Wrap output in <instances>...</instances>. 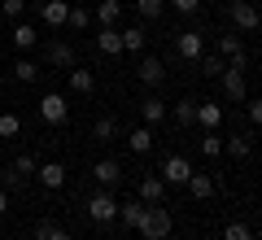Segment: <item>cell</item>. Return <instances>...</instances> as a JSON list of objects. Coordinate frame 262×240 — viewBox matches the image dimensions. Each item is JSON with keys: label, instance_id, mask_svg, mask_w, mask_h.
<instances>
[{"label": "cell", "instance_id": "obj_1", "mask_svg": "<svg viewBox=\"0 0 262 240\" xmlns=\"http://www.w3.org/2000/svg\"><path fill=\"white\" fill-rule=\"evenodd\" d=\"M136 231H140L144 240H166L170 231H175V214L162 210V205H149V210H144V223Z\"/></svg>", "mask_w": 262, "mask_h": 240}, {"label": "cell", "instance_id": "obj_2", "mask_svg": "<svg viewBox=\"0 0 262 240\" xmlns=\"http://www.w3.org/2000/svg\"><path fill=\"white\" fill-rule=\"evenodd\" d=\"M219 83H223V96L227 101H245L249 96V83H245V66H223V74H219Z\"/></svg>", "mask_w": 262, "mask_h": 240}, {"label": "cell", "instance_id": "obj_3", "mask_svg": "<svg viewBox=\"0 0 262 240\" xmlns=\"http://www.w3.org/2000/svg\"><path fill=\"white\" fill-rule=\"evenodd\" d=\"M39 118L48 122V127H61L66 118H70V105H66L61 92H44L39 96Z\"/></svg>", "mask_w": 262, "mask_h": 240}, {"label": "cell", "instance_id": "obj_4", "mask_svg": "<svg viewBox=\"0 0 262 240\" xmlns=\"http://www.w3.org/2000/svg\"><path fill=\"white\" fill-rule=\"evenodd\" d=\"M227 13H232L236 31H245V35H253V31H258V9H253L249 0H232V5H227Z\"/></svg>", "mask_w": 262, "mask_h": 240}, {"label": "cell", "instance_id": "obj_5", "mask_svg": "<svg viewBox=\"0 0 262 240\" xmlns=\"http://www.w3.org/2000/svg\"><path fill=\"white\" fill-rule=\"evenodd\" d=\"M88 219L92 223H114L118 219V201H114L110 192H96L92 201H88Z\"/></svg>", "mask_w": 262, "mask_h": 240}, {"label": "cell", "instance_id": "obj_6", "mask_svg": "<svg viewBox=\"0 0 262 240\" xmlns=\"http://www.w3.org/2000/svg\"><path fill=\"white\" fill-rule=\"evenodd\" d=\"M39 18H44V27L61 31L66 18H70V0H39Z\"/></svg>", "mask_w": 262, "mask_h": 240}, {"label": "cell", "instance_id": "obj_7", "mask_svg": "<svg viewBox=\"0 0 262 240\" xmlns=\"http://www.w3.org/2000/svg\"><path fill=\"white\" fill-rule=\"evenodd\" d=\"M136 79H140L144 88H158L162 79H166V66H162V57H140V66H136Z\"/></svg>", "mask_w": 262, "mask_h": 240}, {"label": "cell", "instance_id": "obj_8", "mask_svg": "<svg viewBox=\"0 0 262 240\" xmlns=\"http://www.w3.org/2000/svg\"><path fill=\"white\" fill-rule=\"evenodd\" d=\"M188 175H192V162H188V157H166V166H162V184H179L184 188L188 184Z\"/></svg>", "mask_w": 262, "mask_h": 240}, {"label": "cell", "instance_id": "obj_9", "mask_svg": "<svg viewBox=\"0 0 262 240\" xmlns=\"http://www.w3.org/2000/svg\"><path fill=\"white\" fill-rule=\"evenodd\" d=\"M175 53L184 57V61H196V57L206 53V44H201V31H179V35H175Z\"/></svg>", "mask_w": 262, "mask_h": 240}, {"label": "cell", "instance_id": "obj_10", "mask_svg": "<svg viewBox=\"0 0 262 240\" xmlns=\"http://www.w3.org/2000/svg\"><path fill=\"white\" fill-rule=\"evenodd\" d=\"M184 188H188V192L196 197V201H210V197L219 192V179H214V175H201V170H192V175H188V184H184Z\"/></svg>", "mask_w": 262, "mask_h": 240}, {"label": "cell", "instance_id": "obj_11", "mask_svg": "<svg viewBox=\"0 0 262 240\" xmlns=\"http://www.w3.org/2000/svg\"><path fill=\"white\" fill-rule=\"evenodd\" d=\"M122 13H127L122 0H96V22H101V27H118Z\"/></svg>", "mask_w": 262, "mask_h": 240}, {"label": "cell", "instance_id": "obj_12", "mask_svg": "<svg viewBox=\"0 0 262 240\" xmlns=\"http://www.w3.org/2000/svg\"><path fill=\"white\" fill-rule=\"evenodd\" d=\"M44 61H48V66H66V70H70V66H75V48L66 44V39H53V44L44 48Z\"/></svg>", "mask_w": 262, "mask_h": 240}, {"label": "cell", "instance_id": "obj_13", "mask_svg": "<svg viewBox=\"0 0 262 240\" xmlns=\"http://www.w3.org/2000/svg\"><path fill=\"white\" fill-rule=\"evenodd\" d=\"M35 179H39L44 188H53V192H57V188L66 184V166H61V162H44V166H35Z\"/></svg>", "mask_w": 262, "mask_h": 240}, {"label": "cell", "instance_id": "obj_14", "mask_svg": "<svg viewBox=\"0 0 262 240\" xmlns=\"http://www.w3.org/2000/svg\"><path fill=\"white\" fill-rule=\"evenodd\" d=\"M196 122H201L206 131H219L223 127V110H219L214 101H196Z\"/></svg>", "mask_w": 262, "mask_h": 240}, {"label": "cell", "instance_id": "obj_15", "mask_svg": "<svg viewBox=\"0 0 262 240\" xmlns=\"http://www.w3.org/2000/svg\"><path fill=\"white\" fill-rule=\"evenodd\" d=\"M140 114H144V127H158V122H166V101L162 96H144Z\"/></svg>", "mask_w": 262, "mask_h": 240}, {"label": "cell", "instance_id": "obj_16", "mask_svg": "<svg viewBox=\"0 0 262 240\" xmlns=\"http://www.w3.org/2000/svg\"><path fill=\"white\" fill-rule=\"evenodd\" d=\"M92 175H96V184H101V188H114L122 179V166L114 162V157H105V162H96V166H92Z\"/></svg>", "mask_w": 262, "mask_h": 240}, {"label": "cell", "instance_id": "obj_17", "mask_svg": "<svg viewBox=\"0 0 262 240\" xmlns=\"http://www.w3.org/2000/svg\"><path fill=\"white\" fill-rule=\"evenodd\" d=\"M96 48H101L105 57H118V53H122V35H118V27H101V31H96Z\"/></svg>", "mask_w": 262, "mask_h": 240}, {"label": "cell", "instance_id": "obj_18", "mask_svg": "<svg viewBox=\"0 0 262 240\" xmlns=\"http://www.w3.org/2000/svg\"><path fill=\"white\" fill-rule=\"evenodd\" d=\"M219 57L232 61V66H245V44H241V35H223V39H219Z\"/></svg>", "mask_w": 262, "mask_h": 240}, {"label": "cell", "instance_id": "obj_19", "mask_svg": "<svg viewBox=\"0 0 262 240\" xmlns=\"http://www.w3.org/2000/svg\"><path fill=\"white\" fill-rule=\"evenodd\" d=\"M162 197H166V184H162V175H144V179H140V201H144V205H158Z\"/></svg>", "mask_w": 262, "mask_h": 240}, {"label": "cell", "instance_id": "obj_20", "mask_svg": "<svg viewBox=\"0 0 262 240\" xmlns=\"http://www.w3.org/2000/svg\"><path fill=\"white\" fill-rule=\"evenodd\" d=\"M70 92L92 96V92H96V74H92V70H79V66H70Z\"/></svg>", "mask_w": 262, "mask_h": 240}, {"label": "cell", "instance_id": "obj_21", "mask_svg": "<svg viewBox=\"0 0 262 240\" xmlns=\"http://www.w3.org/2000/svg\"><path fill=\"white\" fill-rule=\"evenodd\" d=\"M35 44H39V31L31 27V22H18V27H13V48H18V53H31Z\"/></svg>", "mask_w": 262, "mask_h": 240}, {"label": "cell", "instance_id": "obj_22", "mask_svg": "<svg viewBox=\"0 0 262 240\" xmlns=\"http://www.w3.org/2000/svg\"><path fill=\"white\" fill-rule=\"evenodd\" d=\"M144 210H149L144 201H127V205H118V223H122V227H140V223H144Z\"/></svg>", "mask_w": 262, "mask_h": 240}, {"label": "cell", "instance_id": "obj_23", "mask_svg": "<svg viewBox=\"0 0 262 240\" xmlns=\"http://www.w3.org/2000/svg\"><path fill=\"white\" fill-rule=\"evenodd\" d=\"M170 118H175L179 127H192V122H196V101H192V96H184V101H175V110H170Z\"/></svg>", "mask_w": 262, "mask_h": 240}, {"label": "cell", "instance_id": "obj_24", "mask_svg": "<svg viewBox=\"0 0 262 240\" xmlns=\"http://www.w3.org/2000/svg\"><path fill=\"white\" fill-rule=\"evenodd\" d=\"M223 153L241 162V157H249V153H253V140H249V136H227V140H223Z\"/></svg>", "mask_w": 262, "mask_h": 240}, {"label": "cell", "instance_id": "obj_25", "mask_svg": "<svg viewBox=\"0 0 262 240\" xmlns=\"http://www.w3.org/2000/svg\"><path fill=\"white\" fill-rule=\"evenodd\" d=\"M13 79H18V83H35V79H39V61L18 57V61H13Z\"/></svg>", "mask_w": 262, "mask_h": 240}, {"label": "cell", "instance_id": "obj_26", "mask_svg": "<svg viewBox=\"0 0 262 240\" xmlns=\"http://www.w3.org/2000/svg\"><path fill=\"white\" fill-rule=\"evenodd\" d=\"M127 144H131V153H149L153 148V127H131Z\"/></svg>", "mask_w": 262, "mask_h": 240}, {"label": "cell", "instance_id": "obj_27", "mask_svg": "<svg viewBox=\"0 0 262 240\" xmlns=\"http://www.w3.org/2000/svg\"><path fill=\"white\" fill-rule=\"evenodd\" d=\"M114 136H118V122H114L110 114H101V118L92 122V140H101V144H110Z\"/></svg>", "mask_w": 262, "mask_h": 240}, {"label": "cell", "instance_id": "obj_28", "mask_svg": "<svg viewBox=\"0 0 262 240\" xmlns=\"http://www.w3.org/2000/svg\"><path fill=\"white\" fill-rule=\"evenodd\" d=\"M122 35V53H144V27H127Z\"/></svg>", "mask_w": 262, "mask_h": 240}, {"label": "cell", "instance_id": "obj_29", "mask_svg": "<svg viewBox=\"0 0 262 240\" xmlns=\"http://www.w3.org/2000/svg\"><path fill=\"white\" fill-rule=\"evenodd\" d=\"M196 61H201V74H206V79H219V74H223V66H227L219 53H201Z\"/></svg>", "mask_w": 262, "mask_h": 240}, {"label": "cell", "instance_id": "obj_30", "mask_svg": "<svg viewBox=\"0 0 262 240\" xmlns=\"http://www.w3.org/2000/svg\"><path fill=\"white\" fill-rule=\"evenodd\" d=\"M35 240H70V231H66V227H57L53 219H44V223L35 227Z\"/></svg>", "mask_w": 262, "mask_h": 240}, {"label": "cell", "instance_id": "obj_31", "mask_svg": "<svg viewBox=\"0 0 262 240\" xmlns=\"http://www.w3.org/2000/svg\"><path fill=\"white\" fill-rule=\"evenodd\" d=\"M201 157H223V136L219 131H206L201 136Z\"/></svg>", "mask_w": 262, "mask_h": 240}, {"label": "cell", "instance_id": "obj_32", "mask_svg": "<svg viewBox=\"0 0 262 240\" xmlns=\"http://www.w3.org/2000/svg\"><path fill=\"white\" fill-rule=\"evenodd\" d=\"M162 9H166V0H136V13H140L144 22H153V18H162Z\"/></svg>", "mask_w": 262, "mask_h": 240}, {"label": "cell", "instance_id": "obj_33", "mask_svg": "<svg viewBox=\"0 0 262 240\" xmlns=\"http://www.w3.org/2000/svg\"><path fill=\"white\" fill-rule=\"evenodd\" d=\"M35 166H39L35 153H22L18 162H13V175H18V179H31V175H35Z\"/></svg>", "mask_w": 262, "mask_h": 240}, {"label": "cell", "instance_id": "obj_34", "mask_svg": "<svg viewBox=\"0 0 262 240\" xmlns=\"http://www.w3.org/2000/svg\"><path fill=\"white\" fill-rule=\"evenodd\" d=\"M223 240H253V227H249V223H227Z\"/></svg>", "mask_w": 262, "mask_h": 240}, {"label": "cell", "instance_id": "obj_35", "mask_svg": "<svg viewBox=\"0 0 262 240\" xmlns=\"http://www.w3.org/2000/svg\"><path fill=\"white\" fill-rule=\"evenodd\" d=\"M22 131V122H18V114H0V140H13Z\"/></svg>", "mask_w": 262, "mask_h": 240}, {"label": "cell", "instance_id": "obj_36", "mask_svg": "<svg viewBox=\"0 0 262 240\" xmlns=\"http://www.w3.org/2000/svg\"><path fill=\"white\" fill-rule=\"evenodd\" d=\"M66 27L88 31V27H92V13H88V9H75V5H70V18H66Z\"/></svg>", "mask_w": 262, "mask_h": 240}, {"label": "cell", "instance_id": "obj_37", "mask_svg": "<svg viewBox=\"0 0 262 240\" xmlns=\"http://www.w3.org/2000/svg\"><path fill=\"white\" fill-rule=\"evenodd\" d=\"M0 9H5V18L22 22V13H27V0H0Z\"/></svg>", "mask_w": 262, "mask_h": 240}, {"label": "cell", "instance_id": "obj_38", "mask_svg": "<svg viewBox=\"0 0 262 240\" xmlns=\"http://www.w3.org/2000/svg\"><path fill=\"white\" fill-rule=\"evenodd\" d=\"M245 114H249V122H253V127L262 122V101H258V96H245Z\"/></svg>", "mask_w": 262, "mask_h": 240}, {"label": "cell", "instance_id": "obj_39", "mask_svg": "<svg viewBox=\"0 0 262 240\" xmlns=\"http://www.w3.org/2000/svg\"><path fill=\"white\" fill-rule=\"evenodd\" d=\"M170 9H175V13H196V9H201V0H170Z\"/></svg>", "mask_w": 262, "mask_h": 240}, {"label": "cell", "instance_id": "obj_40", "mask_svg": "<svg viewBox=\"0 0 262 240\" xmlns=\"http://www.w3.org/2000/svg\"><path fill=\"white\" fill-rule=\"evenodd\" d=\"M9 210V192H5V188H0V214Z\"/></svg>", "mask_w": 262, "mask_h": 240}]
</instances>
